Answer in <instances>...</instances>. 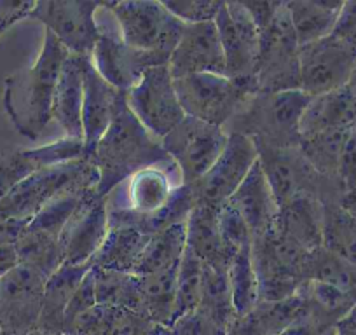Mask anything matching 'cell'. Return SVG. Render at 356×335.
Returning <instances> with one entry per match:
<instances>
[{
    "label": "cell",
    "mask_w": 356,
    "mask_h": 335,
    "mask_svg": "<svg viewBox=\"0 0 356 335\" xmlns=\"http://www.w3.org/2000/svg\"><path fill=\"white\" fill-rule=\"evenodd\" d=\"M102 4L89 0H44L35 2L30 18L42 23L68 54L91 60L102 33L95 19Z\"/></svg>",
    "instance_id": "cell-9"
},
{
    "label": "cell",
    "mask_w": 356,
    "mask_h": 335,
    "mask_svg": "<svg viewBox=\"0 0 356 335\" xmlns=\"http://www.w3.org/2000/svg\"><path fill=\"white\" fill-rule=\"evenodd\" d=\"M121 91L112 88L97 72L91 60L84 67V100H82V142L84 159L93 156L100 140L111 128Z\"/></svg>",
    "instance_id": "cell-18"
},
{
    "label": "cell",
    "mask_w": 356,
    "mask_h": 335,
    "mask_svg": "<svg viewBox=\"0 0 356 335\" xmlns=\"http://www.w3.org/2000/svg\"><path fill=\"white\" fill-rule=\"evenodd\" d=\"M171 335H225V330L218 327L203 311L194 309L184 314L171 325Z\"/></svg>",
    "instance_id": "cell-45"
},
{
    "label": "cell",
    "mask_w": 356,
    "mask_h": 335,
    "mask_svg": "<svg viewBox=\"0 0 356 335\" xmlns=\"http://www.w3.org/2000/svg\"><path fill=\"white\" fill-rule=\"evenodd\" d=\"M168 68L173 79L196 74L225 75V56L215 22L186 25Z\"/></svg>",
    "instance_id": "cell-17"
},
{
    "label": "cell",
    "mask_w": 356,
    "mask_h": 335,
    "mask_svg": "<svg viewBox=\"0 0 356 335\" xmlns=\"http://www.w3.org/2000/svg\"><path fill=\"white\" fill-rule=\"evenodd\" d=\"M302 275L304 281L313 279V281L328 283L351 293L356 299V268L328 252L323 246L307 252Z\"/></svg>",
    "instance_id": "cell-33"
},
{
    "label": "cell",
    "mask_w": 356,
    "mask_h": 335,
    "mask_svg": "<svg viewBox=\"0 0 356 335\" xmlns=\"http://www.w3.org/2000/svg\"><path fill=\"white\" fill-rule=\"evenodd\" d=\"M196 309L203 311L210 320H213L218 327H231L236 320L234 304H232L231 285H229L227 272L215 271L204 264L203 268V290H201L200 306Z\"/></svg>",
    "instance_id": "cell-35"
},
{
    "label": "cell",
    "mask_w": 356,
    "mask_h": 335,
    "mask_svg": "<svg viewBox=\"0 0 356 335\" xmlns=\"http://www.w3.org/2000/svg\"><path fill=\"white\" fill-rule=\"evenodd\" d=\"M276 229L306 252L323 246V201L314 194H299L280 206Z\"/></svg>",
    "instance_id": "cell-23"
},
{
    "label": "cell",
    "mask_w": 356,
    "mask_h": 335,
    "mask_svg": "<svg viewBox=\"0 0 356 335\" xmlns=\"http://www.w3.org/2000/svg\"><path fill=\"white\" fill-rule=\"evenodd\" d=\"M335 335H356V334H353V332H348V330H339V328H335Z\"/></svg>",
    "instance_id": "cell-54"
},
{
    "label": "cell",
    "mask_w": 356,
    "mask_h": 335,
    "mask_svg": "<svg viewBox=\"0 0 356 335\" xmlns=\"http://www.w3.org/2000/svg\"><path fill=\"white\" fill-rule=\"evenodd\" d=\"M332 37L341 40L342 44H346L349 49L356 53V0L342 2L341 13H339Z\"/></svg>",
    "instance_id": "cell-47"
},
{
    "label": "cell",
    "mask_w": 356,
    "mask_h": 335,
    "mask_svg": "<svg viewBox=\"0 0 356 335\" xmlns=\"http://www.w3.org/2000/svg\"><path fill=\"white\" fill-rule=\"evenodd\" d=\"M89 161L98 172L97 193L104 197L111 196L115 187L143 170L157 168L164 163L175 166L164 150L163 142L147 131L135 117L124 93L119 97L111 128Z\"/></svg>",
    "instance_id": "cell-1"
},
{
    "label": "cell",
    "mask_w": 356,
    "mask_h": 335,
    "mask_svg": "<svg viewBox=\"0 0 356 335\" xmlns=\"http://www.w3.org/2000/svg\"><path fill=\"white\" fill-rule=\"evenodd\" d=\"M108 234V197L97 189L84 193L81 203L68 218L60 236L65 265H86L91 262ZM61 264V265H63Z\"/></svg>",
    "instance_id": "cell-14"
},
{
    "label": "cell",
    "mask_w": 356,
    "mask_h": 335,
    "mask_svg": "<svg viewBox=\"0 0 356 335\" xmlns=\"http://www.w3.org/2000/svg\"><path fill=\"white\" fill-rule=\"evenodd\" d=\"M349 86H351L353 90H356V67H355V72H353V77H351V82H349Z\"/></svg>",
    "instance_id": "cell-53"
},
{
    "label": "cell",
    "mask_w": 356,
    "mask_h": 335,
    "mask_svg": "<svg viewBox=\"0 0 356 335\" xmlns=\"http://www.w3.org/2000/svg\"><path fill=\"white\" fill-rule=\"evenodd\" d=\"M19 265L18 250L15 243L0 245V279L6 278L11 271H15Z\"/></svg>",
    "instance_id": "cell-50"
},
{
    "label": "cell",
    "mask_w": 356,
    "mask_h": 335,
    "mask_svg": "<svg viewBox=\"0 0 356 335\" xmlns=\"http://www.w3.org/2000/svg\"><path fill=\"white\" fill-rule=\"evenodd\" d=\"M236 316H248L260 302L259 279L253 268L252 246L239 250L227 271Z\"/></svg>",
    "instance_id": "cell-34"
},
{
    "label": "cell",
    "mask_w": 356,
    "mask_h": 335,
    "mask_svg": "<svg viewBox=\"0 0 356 335\" xmlns=\"http://www.w3.org/2000/svg\"><path fill=\"white\" fill-rule=\"evenodd\" d=\"M149 239L150 236L142 234L136 229L108 227L107 238L89 264L95 269L135 275Z\"/></svg>",
    "instance_id": "cell-26"
},
{
    "label": "cell",
    "mask_w": 356,
    "mask_h": 335,
    "mask_svg": "<svg viewBox=\"0 0 356 335\" xmlns=\"http://www.w3.org/2000/svg\"><path fill=\"white\" fill-rule=\"evenodd\" d=\"M102 8L112 13L121 30V39L128 46L166 58L171 56L186 28L163 2L156 0L104 2Z\"/></svg>",
    "instance_id": "cell-6"
},
{
    "label": "cell",
    "mask_w": 356,
    "mask_h": 335,
    "mask_svg": "<svg viewBox=\"0 0 356 335\" xmlns=\"http://www.w3.org/2000/svg\"><path fill=\"white\" fill-rule=\"evenodd\" d=\"M97 286H95V272L93 269H89L86 272V276L82 278V281L79 283V286L75 288V292L72 293L70 300L67 304V309H65V320H63V334L67 332V328L70 327L75 321V318L81 316L82 313H86L88 309L97 306Z\"/></svg>",
    "instance_id": "cell-44"
},
{
    "label": "cell",
    "mask_w": 356,
    "mask_h": 335,
    "mask_svg": "<svg viewBox=\"0 0 356 335\" xmlns=\"http://www.w3.org/2000/svg\"><path fill=\"white\" fill-rule=\"evenodd\" d=\"M175 90L187 117L225 128L248 98L259 93L257 79L196 74L175 79Z\"/></svg>",
    "instance_id": "cell-5"
},
{
    "label": "cell",
    "mask_w": 356,
    "mask_h": 335,
    "mask_svg": "<svg viewBox=\"0 0 356 335\" xmlns=\"http://www.w3.org/2000/svg\"><path fill=\"white\" fill-rule=\"evenodd\" d=\"M93 269L97 302L104 306L124 307L140 313V288L138 276L128 272Z\"/></svg>",
    "instance_id": "cell-37"
},
{
    "label": "cell",
    "mask_w": 356,
    "mask_h": 335,
    "mask_svg": "<svg viewBox=\"0 0 356 335\" xmlns=\"http://www.w3.org/2000/svg\"><path fill=\"white\" fill-rule=\"evenodd\" d=\"M86 193H88V190H86ZM82 196H84V194H67V196L56 197V199L51 201L49 204H46V206L29 222L26 227L32 229V231L44 232V234L51 236V238H56L58 241H60L61 232H63L68 218L72 217L75 208L81 203Z\"/></svg>",
    "instance_id": "cell-39"
},
{
    "label": "cell",
    "mask_w": 356,
    "mask_h": 335,
    "mask_svg": "<svg viewBox=\"0 0 356 335\" xmlns=\"http://www.w3.org/2000/svg\"><path fill=\"white\" fill-rule=\"evenodd\" d=\"M98 172L89 159L39 170L0 199V218L30 222L46 204L67 194L97 189Z\"/></svg>",
    "instance_id": "cell-4"
},
{
    "label": "cell",
    "mask_w": 356,
    "mask_h": 335,
    "mask_svg": "<svg viewBox=\"0 0 356 335\" xmlns=\"http://www.w3.org/2000/svg\"><path fill=\"white\" fill-rule=\"evenodd\" d=\"M61 335H67V334H61Z\"/></svg>",
    "instance_id": "cell-57"
},
{
    "label": "cell",
    "mask_w": 356,
    "mask_h": 335,
    "mask_svg": "<svg viewBox=\"0 0 356 335\" xmlns=\"http://www.w3.org/2000/svg\"><path fill=\"white\" fill-rule=\"evenodd\" d=\"M307 313V300L300 292L290 299L278 302H259L248 314L260 335H278L293 323L302 320Z\"/></svg>",
    "instance_id": "cell-36"
},
{
    "label": "cell",
    "mask_w": 356,
    "mask_h": 335,
    "mask_svg": "<svg viewBox=\"0 0 356 335\" xmlns=\"http://www.w3.org/2000/svg\"><path fill=\"white\" fill-rule=\"evenodd\" d=\"M323 248L356 268V218L337 201L323 203Z\"/></svg>",
    "instance_id": "cell-31"
},
{
    "label": "cell",
    "mask_w": 356,
    "mask_h": 335,
    "mask_svg": "<svg viewBox=\"0 0 356 335\" xmlns=\"http://www.w3.org/2000/svg\"><path fill=\"white\" fill-rule=\"evenodd\" d=\"M349 129L351 128L328 129V131L316 133V135L302 136L299 143V150L304 159H306V163L313 168L318 175L337 183V186L339 164H341L342 150H344Z\"/></svg>",
    "instance_id": "cell-29"
},
{
    "label": "cell",
    "mask_w": 356,
    "mask_h": 335,
    "mask_svg": "<svg viewBox=\"0 0 356 335\" xmlns=\"http://www.w3.org/2000/svg\"><path fill=\"white\" fill-rule=\"evenodd\" d=\"M42 170L32 149H15L0 152V199L18 183Z\"/></svg>",
    "instance_id": "cell-41"
},
{
    "label": "cell",
    "mask_w": 356,
    "mask_h": 335,
    "mask_svg": "<svg viewBox=\"0 0 356 335\" xmlns=\"http://www.w3.org/2000/svg\"><path fill=\"white\" fill-rule=\"evenodd\" d=\"M187 248V229L186 224H177L157 234L150 236L142 259L136 265V276L154 275L173 268L182 261V255Z\"/></svg>",
    "instance_id": "cell-30"
},
{
    "label": "cell",
    "mask_w": 356,
    "mask_h": 335,
    "mask_svg": "<svg viewBox=\"0 0 356 335\" xmlns=\"http://www.w3.org/2000/svg\"><path fill=\"white\" fill-rule=\"evenodd\" d=\"M311 97L300 90L257 93L243 104L224 131L241 133L255 143L275 149H297L300 143V119Z\"/></svg>",
    "instance_id": "cell-3"
},
{
    "label": "cell",
    "mask_w": 356,
    "mask_h": 335,
    "mask_svg": "<svg viewBox=\"0 0 356 335\" xmlns=\"http://www.w3.org/2000/svg\"><path fill=\"white\" fill-rule=\"evenodd\" d=\"M177 187L171 186L168 173L161 172L159 168L143 170L129 179V210L145 215L156 213L161 208L166 206Z\"/></svg>",
    "instance_id": "cell-32"
},
{
    "label": "cell",
    "mask_w": 356,
    "mask_h": 335,
    "mask_svg": "<svg viewBox=\"0 0 356 335\" xmlns=\"http://www.w3.org/2000/svg\"><path fill=\"white\" fill-rule=\"evenodd\" d=\"M218 227L224 243L234 254L246 246H252V232L248 225L229 201L218 208Z\"/></svg>",
    "instance_id": "cell-42"
},
{
    "label": "cell",
    "mask_w": 356,
    "mask_h": 335,
    "mask_svg": "<svg viewBox=\"0 0 356 335\" xmlns=\"http://www.w3.org/2000/svg\"><path fill=\"white\" fill-rule=\"evenodd\" d=\"M29 222L23 220H11V218H0V245L8 243H16Z\"/></svg>",
    "instance_id": "cell-49"
},
{
    "label": "cell",
    "mask_w": 356,
    "mask_h": 335,
    "mask_svg": "<svg viewBox=\"0 0 356 335\" xmlns=\"http://www.w3.org/2000/svg\"><path fill=\"white\" fill-rule=\"evenodd\" d=\"M35 2H2L0 0V35L15 23L30 18Z\"/></svg>",
    "instance_id": "cell-48"
},
{
    "label": "cell",
    "mask_w": 356,
    "mask_h": 335,
    "mask_svg": "<svg viewBox=\"0 0 356 335\" xmlns=\"http://www.w3.org/2000/svg\"><path fill=\"white\" fill-rule=\"evenodd\" d=\"M225 56V77L255 79L260 32L243 2H222L215 18Z\"/></svg>",
    "instance_id": "cell-13"
},
{
    "label": "cell",
    "mask_w": 356,
    "mask_h": 335,
    "mask_svg": "<svg viewBox=\"0 0 356 335\" xmlns=\"http://www.w3.org/2000/svg\"><path fill=\"white\" fill-rule=\"evenodd\" d=\"M339 204H341L349 215H353V217L356 218V187L342 194L341 199H339Z\"/></svg>",
    "instance_id": "cell-52"
},
{
    "label": "cell",
    "mask_w": 356,
    "mask_h": 335,
    "mask_svg": "<svg viewBox=\"0 0 356 335\" xmlns=\"http://www.w3.org/2000/svg\"><path fill=\"white\" fill-rule=\"evenodd\" d=\"M300 91L311 98L349 86L356 67V53L328 35L300 47Z\"/></svg>",
    "instance_id": "cell-11"
},
{
    "label": "cell",
    "mask_w": 356,
    "mask_h": 335,
    "mask_svg": "<svg viewBox=\"0 0 356 335\" xmlns=\"http://www.w3.org/2000/svg\"><path fill=\"white\" fill-rule=\"evenodd\" d=\"M25 335H44V334L39 330V328H33V330H30L29 334H25Z\"/></svg>",
    "instance_id": "cell-55"
},
{
    "label": "cell",
    "mask_w": 356,
    "mask_h": 335,
    "mask_svg": "<svg viewBox=\"0 0 356 335\" xmlns=\"http://www.w3.org/2000/svg\"><path fill=\"white\" fill-rule=\"evenodd\" d=\"M0 335H9V334H8V332H6V330H4V328H2V325H0Z\"/></svg>",
    "instance_id": "cell-56"
},
{
    "label": "cell",
    "mask_w": 356,
    "mask_h": 335,
    "mask_svg": "<svg viewBox=\"0 0 356 335\" xmlns=\"http://www.w3.org/2000/svg\"><path fill=\"white\" fill-rule=\"evenodd\" d=\"M170 58L128 46L121 37L102 32L95 46L91 63L98 74L121 93H128L138 84L147 70L168 65Z\"/></svg>",
    "instance_id": "cell-16"
},
{
    "label": "cell",
    "mask_w": 356,
    "mask_h": 335,
    "mask_svg": "<svg viewBox=\"0 0 356 335\" xmlns=\"http://www.w3.org/2000/svg\"><path fill=\"white\" fill-rule=\"evenodd\" d=\"M91 269V264L86 265H60L46 281L44 288L42 309H40L37 328L44 335H61L63 334L65 309L70 300L72 293L82 281L86 272Z\"/></svg>",
    "instance_id": "cell-25"
},
{
    "label": "cell",
    "mask_w": 356,
    "mask_h": 335,
    "mask_svg": "<svg viewBox=\"0 0 356 335\" xmlns=\"http://www.w3.org/2000/svg\"><path fill=\"white\" fill-rule=\"evenodd\" d=\"M67 335H171V330L154 323L145 314L124 307H95L75 318L65 332Z\"/></svg>",
    "instance_id": "cell-19"
},
{
    "label": "cell",
    "mask_w": 356,
    "mask_h": 335,
    "mask_svg": "<svg viewBox=\"0 0 356 335\" xmlns=\"http://www.w3.org/2000/svg\"><path fill=\"white\" fill-rule=\"evenodd\" d=\"M227 138L229 135L224 128L186 115V119L161 142L178 168L184 186H194L217 163Z\"/></svg>",
    "instance_id": "cell-8"
},
{
    "label": "cell",
    "mask_w": 356,
    "mask_h": 335,
    "mask_svg": "<svg viewBox=\"0 0 356 335\" xmlns=\"http://www.w3.org/2000/svg\"><path fill=\"white\" fill-rule=\"evenodd\" d=\"M259 161V150L255 142L241 133H231L224 152L210 172L193 187L196 203L220 208L227 203L238 187L245 182L252 168Z\"/></svg>",
    "instance_id": "cell-12"
},
{
    "label": "cell",
    "mask_w": 356,
    "mask_h": 335,
    "mask_svg": "<svg viewBox=\"0 0 356 335\" xmlns=\"http://www.w3.org/2000/svg\"><path fill=\"white\" fill-rule=\"evenodd\" d=\"M187 248L197 259L215 271L227 272L234 259V252L229 250L222 239L218 227V208L204 203H196L186 222Z\"/></svg>",
    "instance_id": "cell-22"
},
{
    "label": "cell",
    "mask_w": 356,
    "mask_h": 335,
    "mask_svg": "<svg viewBox=\"0 0 356 335\" xmlns=\"http://www.w3.org/2000/svg\"><path fill=\"white\" fill-rule=\"evenodd\" d=\"M178 264L154 275L138 276L140 313L168 328H171L175 320Z\"/></svg>",
    "instance_id": "cell-28"
},
{
    "label": "cell",
    "mask_w": 356,
    "mask_h": 335,
    "mask_svg": "<svg viewBox=\"0 0 356 335\" xmlns=\"http://www.w3.org/2000/svg\"><path fill=\"white\" fill-rule=\"evenodd\" d=\"M46 281L22 264L0 279V325L9 335H25L37 328Z\"/></svg>",
    "instance_id": "cell-15"
},
{
    "label": "cell",
    "mask_w": 356,
    "mask_h": 335,
    "mask_svg": "<svg viewBox=\"0 0 356 335\" xmlns=\"http://www.w3.org/2000/svg\"><path fill=\"white\" fill-rule=\"evenodd\" d=\"M86 58L68 54L61 65L53 95L51 117L68 138L82 140V100H84Z\"/></svg>",
    "instance_id": "cell-21"
},
{
    "label": "cell",
    "mask_w": 356,
    "mask_h": 335,
    "mask_svg": "<svg viewBox=\"0 0 356 335\" xmlns=\"http://www.w3.org/2000/svg\"><path fill=\"white\" fill-rule=\"evenodd\" d=\"M356 122V90L344 86L311 98L300 119V138L328 129L351 128Z\"/></svg>",
    "instance_id": "cell-24"
},
{
    "label": "cell",
    "mask_w": 356,
    "mask_h": 335,
    "mask_svg": "<svg viewBox=\"0 0 356 335\" xmlns=\"http://www.w3.org/2000/svg\"><path fill=\"white\" fill-rule=\"evenodd\" d=\"M163 4L184 25L215 22L222 8V2H211V0H166Z\"/></svg>",
    "instance_id": "cell-43"
},
{
    "label": "cell",
    "mask_w": 356,
    "mask_h": 335,
    "mask_svg": "<svg viewBox=\"0 0 356 335\" xmlns=\"http://www.w3.org/2000/svg\"><path fill=\"white\" fill-rule=\"evenodd\" d=\"M68 51L51 32H44V44L33 65L15 72L4 81V111L16 131L37 140L53 121V95L61 65Z\"/></svg>",
    "instance_id": "cell-2"
},
{
    "label": "cell",
    "mask_w": 356,
    "mask_h": 335,
    "mask_svg": "<svg viewBox=\"0 0 356 335\" xmlns=\"http://www.w3.org/2000/svg\"><path fill=\"white\" fill-rule=\"evenodd\" d=\"M229 203L239 211L243 220L246 222L252 232V239L275 229L280 208L259 161L252 168L245 182L232 194Z\"/></svg>",
    "instance_id": "cell-20"
},
{
    "label": "cell",
    "mask_w": 356,
    "mask_h": 335,
    "mask_svg": "<svg viewBox=\"0 0 356 335\" xmlns=\"http://www.w3.org/2000/svg\"><path fill=\"white\" fill-rule=\"evenodd\" d=\"M128 107L143 128L156 138L163 140L186 119L177 90L175 79L168 65L154 67L142 75L136 86L124 93Z\"/></svg>",
    "instance_id": "cell-10"
},
{
    "label": "cell",
    "mask_w": 356,
    "mask_h": 335,
    "mask_svg": "<svg viewBox=\"0 0 356 335\" xmlns=\"http://www.w3.org/2000/svg\"><path fill=\"white\" fill-rule=\"evenodd\" d=\"M204 264L194 255L191 248H186L177 271V302H175V320L191 313L200 306L203 290ZM173 320V323H175Z\"/></svg>",
    "instance_id": "cell-38"
},
{
    "label": "cell",
    "mask_w": 356,
    "mask_h": 335,
    "mask_svg": "<svg viewBox=\"0 0 356 335\" xmlns=\"http://www.w3.org/2000/svg\"><path fill=\"white\" fill-rule=\"evenodd\" d=\"M342 2L330 0H293L286 2L290 22L299 47L309 46L332 35Z\"/></svg>",
    "instance_id": "cell-27"
},
{
    "label": "cell",
    "mask_w": 356,
    "mask_h": 335,
    "mask_svg": "<svg viewBox=\"0 0 356 335\" xmlns=\"http://www.w3.org/2000/svg\"><path fill=\"white\" fill-rule=\"evenodd\" d=\"M299 292L304 293L318 309H321L325 314L334 318L337 323L356 304V299L351 293L344 292V290L337 288L334 285H328V283L313 281V279L304 281Z\"/></svg>",
    "instance_id": "cell-40"
},
{
    "label": "cell",
    "mask_w": 356,
    "mask_h": 335,
    "mask_svg": "<svg viewBox=\"0 0 356 335\" xmlns=\"http://www.w3.org/2000/svg\"><path fill=\"white\" fill-rule=\"evenodd\" d=\"M299 51L286 2H280L276 15L260 30V54L255 74L260 93L300 90Z\"/></svg>",
    "instance_id": "cell-7"
},
{
    "label": "cell",
    "mask_w": 356,
    "mask_h": 335,
    "mask_svg": "<svg viewBox=\"0 0 356 335\" xmlns=\"http://www.w3.org/2000/svg\"><path fill=\"white\" fill-rule=\"evenodd\" d=\"M225 335H260L259 328L255 327V323L252 321L250 316L236 318L231 323V327L227 328Z\"/></svg>",
    "instance_id": "cell-51"
},
{
    "label": "cell",
    "mask_w": 356,
    "mask_h": 335,
    "mask_svg": "<svg viewBox=\"0 0 356 335\" xmlns=\"http://www.w3.org/2000/svg\"><path fill=\"white\" fill-rule=\"evenodd\" d=\"M337 182L342 194L356 187V122L349 129L348 140L344 143L341 164H339Z\"/></svg>",
    "instance_id": "cell-46"
}]
</instances>
